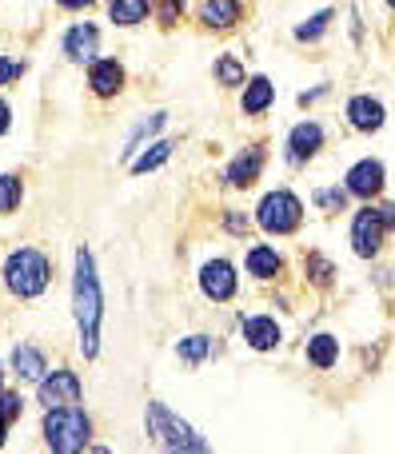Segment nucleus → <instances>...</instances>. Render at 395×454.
Wrapping results in <instances>:
<instances>
[{"mask_svg": "<svg viewBox=\"0 0 395 454\" xmlns=\"http://www.w3.org/2000/svg\"><path fill=\"white\" fill-rule=\"evenodd\" d=\"M72 319H76V347L84 359L100 355V323H104V287L96 271V255L76 247L72 259Z\"/></svg>", "mask_w": 395, "mask_h": 454, "instance_id": "f257e3e1", "label": "nucleus"}, {"mask_svg": "<svg viewBox=\"0 0 395 454\" xmlns=\"http://www.w3.org/2000/svg\"><path fill=\"white\" fill-rule=\"evenodd\" d=\"M0 279H4V291L12 299H40L52 287V259L40 247H16L4 255Z\"/></svg>", "mask_w": 395, "mask_h": 454, "instance_id": "f03ea898", "label": "nucleus"}, {"mask_svg": "<svg viewBox=\"0 0 395 454\" xmlns=\"http://www.w3.org/2000/svg\"><path fill=\"white\" fill-rule=\"evenodd\" d=\"M40 439H44L48 450L56 454H76L92 447V415H88L80 403H68V407H48L44 423H40Z\"/></svg>", "mask_w": 395, "mask_h": 454, "instance_id": "7ed1b4c3", "label": "nucleus"}, {"mask_svg": "<svg viewBox=\"0 0 395 454\" xmlns=\"http://www.w3.org/2000/svg\"><path fill=\"white\" fill-rule=\"evenodd\" d=\"M144 431H148V439L164 450H208L204 434H200L192 423H184V419L160 399H152L148 407H144Z\"/></svg>", "mask_w": 395, "mask_h": 454, "instance_id": "20e7f679", "label": "nucleus"}, {"mask_svg": "<svg viewBox=\"0 0 395 454\" xmlns=\"http://www.w3.org/2000/svg\"><path fill=\"white\" fill-rule=\"evenodd\" d=\"M256 227L264 235H296L304 227V200L296 196L292 188H276V192H264V200L256 204Z\"/></svg>", "mask_w": 395, "mask_h": 454, "instance_id": "39448f33", "label": "nucleus"}, {"mask_svg": "<svg viewBox=\"0 0 395 454\" xmlns=\"http://www.w3.org/2000/svg\"><path fill=\"white\" fill-rule=\"evenodd\" d=\"M348 243L359 259H380L383 255V243H388V227H383V215L375 204H364L356 207L352 215V231H348Z\"/></svg>", "mask_w": 395, "mask_h": 454, "instance_id": "423d86ee", "label": "nucleus"}, {"mask_svg": "<svg viewBox=\"0 0 395 454\" xmlns=\"http://www.w3.org/2000/svg\"><path fill=\"white\" fill-rule=\"evenodd\" d=\"M200 295L208 299V303H232V299L240 295V275H236V263L224 255H212L200 263Z\"/></svg>", "mask_w": 395, "mask_h": 454, "instance_id": "0eeeda50", "label": "nucleus"}, {"mask_svg": "<svg viewBox=\"0 0 395 454\" xmlns=\"http://www.w3.org/2000/svg\"><path fill=\"white\" fill-rule=\"evenodd\" d=\"M324 148H328V128L320 124V120H300V124L288 128L284 160L292 168H308Z\"/></svg>", "mask_w": 395, "mask_h": 454, "instance_id": "6e6552de", "label": "nucleus"}, {"mask_svg": "<svg viewBox=\"0 0 395 454\" xmlns=\"http://www.w3.org/2000/svg\"><path fill=\"white\" fill-rule=\"evenodd\" d=\"M36 403L40 407H68V403H84V383L72 367H52L36 383Z\"/></svg>", "mask_w": 395, "mask_h": 454, "instance_id": "1a4fd4ad", "label": "nucleus"}, {"mask_svg": "<svg viewBox=\"0 0 395 454\" xmlns=\"http://www.w3.org/2000/svg\"><path fill=\"white\" fill-rule=\"evenodd\" d=\"M344 188L352 192V200L375 204V200L383 196V188H388V164H383V160H375V156L356 160V164L348 168V176H344Z\"/></svg>", "mask_w": 395, "mask_h": 454, "instance_id": "9d476101", "label": "nucleus"}, {"mask_svg": "<svg viewBox=\"0 0 395 454\" xmlns=\"http://www.w3.org/2000/svg\"><path fill=\"white\" fill-rule=\"evenodd\" d=\"M264 168H268V152H264V144H248L244 152H236V156L228 160V168H224V184H228L232 192H248L260 184Z\"/></svg>", "mask_w": 395, "mask_h": 454, "instance_id": "9b49d317", "label": "nucleus"}, {"mask_svg": "<svg viewBox=\"0 0 395 454\" xmlns=\"http://www.w3.org/2000/svg\"><path fill=\"white\" fill-rule=\"evenodd\" d=\"M344 116H348V128L359 136H375L388 124V104L372 92H356L348 104H344Z\"/></svg>", "mask_w": 395, "mask_h": 454, "instance_id": "f8f14e48", "label": "nucleus"}, {"mask_svg": "<svg viewBox=\"0 0 395 454\" xmlns=\"http://www.w3.org/2000/svg\"><path fill=\"white\" fill-rule=\"evenodd\" d=\"M60 52H64V60L68 64H92L96 56H100V28H96L92 20H76V24H68L64 28V36H60Z\"/></svg>", "mask_w": 395, "mask_h": 454, "instance_id": "ddd939ff", "label": "nucleus"}, {"mask_svg": "<svg viewBox=\"0 0 395 454\" xmlns=\"http://www.w3.org/2000/svg\"><path fill=\"white\" fill-rule=\"evenodd\" d=\"M124 84H128V72L116 56H96V60L88 64V92H92L96 100H116V96L124 92Z\"/></svg>", "mask_w": 395, "mask_h": 454, "instance_id": "4468645a", "label": "nucleus"}, {"mask_svg": "<svg viewBox=\"0 0 395 454\" xmlns=\"http://www.w3.org/2000/svg\"><path fill=\"white\" fill-rule=\"evenodd\" d=\"M240 335L252 351L268 355L284 343V327L276 323V315H240Z\"/></svg>", "mask_w": 395, "mask_h": 454, "instance_id": "2eb2a0df", "label": "nucleus"}, {"mask_svg": "<svg viewBox=\"0 0 395 454\" xmlns=\"http://www.w3.org/2000/svg\"><path fill=\"white\" fill-rule=\"evenodd\" d=\"M284 267H288V259L276 243H252V247L244 251V271L252 275L256 283H276L280 275H284Z\"/></svg>", "mask_w": 395, "mask_h": 454, "instance_id": "dca6fc26", "label": "nucleus"}, {"mask_svg": "<svg viewBox=\"0 0 395 454\" xmlns=\"http://www.w3.org/2000/svg\"><path fill=\"white\" fill-rule=\"evenodd\" d=\"M244 0H200V8H196V20H200V28H208V32H232L240 20H244Z\"/></svg>", "mask_w": 395, "mask_h": 454, "instance_id": "f3484780", "label": "nucleus"}, {"mask_svg": "<svg viewBox=\"0 0 395 454\" xmlns=\"http://www.w3.org/2000/svg\"><path fill=\"white\" fill-rule=\"evenodd\" d=\"M44 371H48V355L40 351V347L16 343L12 351H8V375H12L16 383H32V387H36L40 379H44Z\"/></svg>", "mask_w": 395, "mask_h": 454, "instance_id": "a211bd4d", "label": "nucleus"}, {"mask_svg": "<svg viewBox=\"0 0 395 454\" xmlns=\"http://www.w3.org/2000/svg\"><path fill=\"white\" fill-rule=\"evenodd\" d=\"M272 104H276V84H272V76H264V72L248 76V84L240 88V112L256 120V116H264V112H272Z\"/></svg>", "mask_w": 395, "mask_h": 454, "instance_id": "6ab92c4d", "label": "nucleus"}, {"mask_svg": "<svg viewBox=\"0 0 395 454\" xmlns=\"http://www.w3.org/2000/svg\"><path fill=\"white\" fill-rule=\"evenodd\" d=\"M304 359H308L316 371H332L336 363H340V339H336L332 331H316V335H308V343H304Z\"/></svg>", "mask_w": 395, "mask_h": 454, "instance_id": "aec40b11", "label": "nucleus"}, {"mask_svg": "<svg viewBox=\"0 0 395 454\" xmlns=\"http://www.w3.org/2000/svg\"><path fill=\"white\" fill-rule=\"evenodd\" d=\"M104 8L116 28H140L152 16V0H104Z\"/></svg>", "mask_w": 395, "mask_h": 454, "instance_id": "412c9836", "label": "nucleus"}, {"mask_svg": "<svg viewBox=\"0 0 395 454\" xmlns=\"http://www.w3.org/2000/svg\"><path fill=\"white\" fill-rule=\"evenodd\" d=\"M212 355H216V339H212V335H204V331H196V335H184L180 343H176V359H180L188 371L204 367V363L212 359Z\"/></svg>", "mask_w": 395, "mask_h": 454, "instance_id": "4be33fe9", "label": "nucleus"}, {"mask_svg": "<svg viewBox=\"0 0 395 454\" xmlns=\"http://www.w3.org/2000/svg\"><path fill=\"white\" fill-rule=\"evenodd\" d=\"M164 124H168V112H152V116H144L140 124H136L132 132H128L124 148H120V164H132V156H136V152H140L144 144H148Z\"/></svg>", "mask_w": 395, "mask_h": 454, "instance_id": "5701e85b", "label": "nucleus"}, {"mask_svg": "<svg viewBox=\"0 0 395 454\" xmlns=\"http://www.w3.org/2000/svg\"><path fill=\"white\" fill-rule=\"evenodd\" d=\"M172 148H176L172 140H152V144H144V148L132 156L128 172H132V176H148V172H156V168H164L168 160H172Z\"/></svg>", "mask_w": 395, "mask_h": 454, "instance_id": "b1692460", "label": "nucleus"}, {"mask_svg": "<svg viewBox=\"0 0 395 454\" xmlns=\"http://www.w3.org/2000/svg\"><path fill=\"white\" fill-rule=\"evenodd\" d=\"M336 275H340V267H336L324 251H304V279H308L312 287L328 291L336 283Z\"/></svg>", "mask_w": 395, "mask_h": 454, "instance_id": "393cba45", "label": "nucleus"}, {"mask_svg": "<svg viewBox=\"0 0 395 454\" xmlns=\"http://www.w3.org/2000/svg\"><path fill=\"white\" fill-rule=\"evenodd\" d=\"M332 20H336V8H320V12L304 16V20L292 28L296 44H320V40L328 36V28H332Z\"/></svg>", "mask_w": 395, "mask_h": 454, "instance_id": "a878e982", "label": "nucleus"}, {"mask_svg": "<svg viewBox=\"0 0 395 454\" xmlns=\"http://www.w3.org/2000/svg\"><path fill=\"white\" fill-rule=\"evenodd\" d=\"M212 76H216V84H220V88H244V84H248L244 60H236V56H232V52L216 56V64H212Z\"/></svg>", "mask_w": 395, "mask_h": 454, "instance_id": "bb28decb", "label": "nucleus"}, {"mask_svg": "<svg viewBox=\"0 0 395 454\" xmlns=\"http://www.w3.org/2000/svg\"><path fill=\"white\" fill-rule=\"evenodd\" d=\"M24 204V180L16 172H0V215H16Z\"/></svg>", "mask_w": 395, "mask_h": 454, "instance_id": "cd10ccee", "label": "nucleus"}, {"mask_svg": "<svg viewBox=\"0 0 395 454\" xmlns=\"http://www.w3.org/2000/svg\"><path fill=\"white\" fill-rule=\"evenodd\" d=\"M348 200H352V192H348V188H340V184H332V188H316V192H312V204H316L320 212H328V215H336V212H348Z\"/></svg>", "mask_w": 395, "mask_h": 454, "instance_id": "c85d7f7f", "label": "nucleus"}, {"mask_svg": "<svg viewBox=\"0 0 395 454\" xmlns=\"http://www.w3.org/2000/svg\"><path fill=\"white\" fill-rule=\"evenodd\" d=\"M184 12H188L184 0H152V20H156L160 28H176V24L184 20Z\"/></svg>", "mask_w": 395, "mask_h": 454, "instance_id": "c756f323", "label": "nucleus"}, {"mask_svg": "<svg viewBox=\"0 0 395 454\" xmlns=\"http://www.w3.org/2000/svg\"><path fill=\"white\" fill-rule=\"evenodd\" d=\"M224 231H228L232 239H244V235L252 231V215H244L240 207H224Z\"/></svg>", "mask_w": 395, "mask_h": 454, "instance_id": "7c9ffc66", "label": "nucleus"}, {"mask_svg": "<svg viewBox=\"0 0 395 454\" xmlns=\"http://www.w3.org/2000/svg\"><path fill=\"white\" fill-rule=\"evenodd\" d=\"M0 415L8 419V423H20V415H24V395L20 391H0Z\"/></svg>", "mask_w": 395, "mask_h": 454, "instance_id": "2f4dec72", "label": "nucleus"}, {"mask_svg": "<svg viewBox=\"0 0 395 454\" xmlns=\"http://www.w3.org/2000/svg\"><path fill=\"white\" fill-rule=\"evenodd\" d=\"M24 72H28V60H16V56H0V88L16 84Z\"/></svg>", "mask_w": 395, "mask_h": 454, "instance_id": "473e14b6", "label": "nucleus"}, {"mask_svg": "<svg viewBox=\"0 0 395 454\" xmlns=\"http://www.w3.org/2000/svg\"><path fill=\"white\" fill-rule=\"evenodd\" d=\"M328 92H332V84H320V88H312V92H300V96H296V104H300V108H312V104H320Z\"/></svg>", "mask_w": 395, "mask_h": 454, "instance_id": "72a5a7b5", "label": "nucleus"}, {"mask_svg": "<svg viewBox=\"0 0 395 454\" xmlns=\"http://www.w3.org/2000/svg\"><path fill=\"white\" fill-rule=\"evenodd\" d=\"M383 215V227H388V235H395V200H383V204H375Z\"/></svg>", "mask_w": 395, "mask_h": 454, "instance_id": "f704fd0d", "label": "nucleus"}, {"mask_svg": "<svg viewBox=\"0 0 395 454\" xmlns=\"http://www.w3.org/2000/svg\"><path fill=\"white\" fill-rule=\"evenodd\" d=\"M96 0H56V8H64V12H88Z\"/></svg>", "mask_w": 395, "mask_h": 454, "instance_id": "c9c22d12", "label": "nucleus"}, {"mask_svg": "<svg viewBox=\"0 0 395 454\" xmlns=\"http://www.w3.org/2000/svg\"><path fill=\"white\" fill-rule=\"evenodd\" d=\"M8 132H12V104L0 100V136H8Z\"/></svg>", "mask_w": 395, "mask_h": 454, "instance_id": "e433bc0d", "label": "nucleus"}, {"mask_svg": "<svg viewBox=\"0 0 395 454\" xmlns=\"http://www.w3.org/2000/svg\"><path fill=\"white\" fill-rule=\"evenodd\" d=\"M8 427H12V423H8V419L0 415V447H4V442H8Z\"/></svg>", "mask_w": 395, "mask_h": 454, "instance_id": "4c0bfd02", "label": "nucleus"}, {"mask_svg": "<svg viewBox=\"0 0 395 454\" xmlns=\"http://www.w3.org/2000/svg\"><path fill=\"white\" fill-rule=\"evenodd\" d=\"M4 379H8V367H4V363H0V391H4Z\"/></svg>", "mask_w": 395, "mask_h": 454, "instance_id": "58836bf2", "label": "nucleus"}, {"mask_svg": "<svg viewBox=\"0 0 395 454\" xmlns=\"http://www.w3.org/2000/svg\"><path fill=\"white\" fill-rule=\"evenodd\" d=\"M383 4H388V8H391V12H395V0H383Z\"/></svg>", "mask_w": 395, "mask_h": 454, "instance_id": "ea45409f", "label": "nucleus"}]
</instances>
